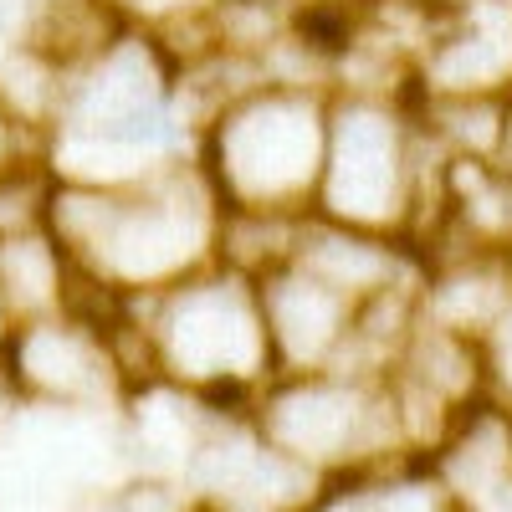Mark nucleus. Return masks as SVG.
<instances>
[{
	"label": "nucleus",
	"instance_id": "f257e3e1",
	"mask_svg": "<svg viewBox=\"0 0 512 512\" xmlns=\"http://www.w3.org/2000/svg\"><path fill=\"white\" fill-rule=\"evenodd\" d=\"M21 364L41 384H77L82 379V354H77L72 338H62V333H31L26 349H21Z\"/></svg>",
	"mask_w": 512,
	"mask_h": 512
},
{
	"label": "nucleus",
	"instance_id": "f03ea898",
	"mask_svg": "<svg viewBox=\"0 0 512 512\" xmlns=\"http://www.w3.org/2000/svg\"><path fill=\"white\" fill-rule=\"evenodd\" d=\"M0 282L21 297H47L52 287V256L41 251L36 241H11L0 251Z\"/></svg>",
	"mask_w": 512,
	"mask_h": 512
},
{
	"label": "nucleus",
	"instance_id": "7ed1b4c3",
	"mask_svg": "<svg viewBox=\"0 0 512 512\" xmlns=\"http://www.w3.org/2000/svg\"><path fill=\"white\" fill-rule=\"evenodd\" d=\"M0 154H6V123H0Z\"/></svg>",
	"mask_w": 512,
	"mask_h": 512
}]
</instances>
